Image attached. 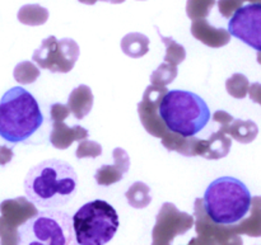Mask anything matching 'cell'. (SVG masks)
<instances>
[{"mask_svg": "<svg viewBox=\"0 0 261 245\" xmlns=\"http://www.w3.org/2000/svg\"><path fill=\"white\" fill-rule=\"evenodd\" d=\"M78 175L69 163L48 159L28 170L24 178V192L28 201L37 207L55 208L74 197Z\"/></svg>", "mask_w": 261, "mask_h": 245, "instance_id": "cell-1", "label": "cell"}, {"mask_svg": "<svg viewBox=\"0 0 261 245\" xmlns=\"http://www.w3.org/2000/svg\"><path fill=\"white\" fill-rule=\"evenodd\" d=\"M43 122L38 102L22 86H13L0 99V137L17 142L30 139Z\"/></svg>", "mask_w": 261, "mask_h": 245, "instance_id": "cell-2", "label": "cell"}, {"mask_svg": "<svg viewBox=\"0 0 261 245\" xmlns=\"http://www.w3.org/2000/svg\"><path fill=\"white\" fill-rule=\"evenodd\" d=\"M251 193L244 182L233 177H221L204 193V210L216 225L231 226L244 220L251 206Z\"/></svg>", "mask_w": 261, "mask_h": 245, "instance_id": "cell-3", "label": "cell"}, {"mask_svg": "<svg viewBox=\"0 0 261 245\" xmlns=\"http://www.w3.org/2000/svg\"><path fill=\"white\" fill-rule=\"evenodd\" d=\"M168 130L182 137L198 135L211 119V109L201 97L188 90H170L158 107Z\"/></svg>", "mask_w": 261, "mask_h": 245, "instance_id": "cell-4", "label": "cell"}, {"mask_svg": "<svg viewBox=\"0 0 261 245\" xmlns=\"http://www.w3.org/2000/svg\"><path fill=\"white\" fill-rule=\"evenodd\" d=\"M18 245H78L73 220L65 211H38L18 228Z\"/></svg>", "mask_w": 261, "mask_h": 245, "instance_id": "cell-5", "label": "cell"}, {"mask_svg": "<svg viewBox=\"0 0 261 245\" xmlns=\"http://www.w3.org/2000/svg\"><path fill=\"white\" fill-rule=\"evenodd\" d=\"M71 220L79 245L107 244L114 239L120 226L116 210L102 200L87 202L74 213Z\"/></svg>", "mask_w": 261, "mask_h": 245, "instance_id": "cell-6", "label": "cell"}, {"mask_svg": "<svg viewBox=\"0 0 261 245\" xmlns=\"http://www.w3.org/2000/svg\"><path fill=\"white\" fill-rule=\"evenodd\" d=\"M79 46L71 38L58 40L55 36L45 38L41 46L35 50L32 60L41 69L51 73H69L75 65L79 57Z\"/></svg>", "mask_w": 261, "mask_h": 245, "instance_id": "cell-7", "label": "cell"}, {"mask_svg": "<svg viewBox=\"0 0 261 245\" xmlns=\"http://www.w3.org/2000/svg\"><path fill=\"white\" fill-rule=\"evenodd\" d=\"M228 32L247 46L261 52V4H247L233 13Z\"/></svg>", "mask_w": 261, "mask_h": 245, "instance_id": "cell-8", "label": "cell"}, {"mask_svg": "<svg viewBox=\"0 0 261 245\" xmlns=\"http://www.w3.org/2000/svg\"><path fill=\"white\" fill-rule=\"evenodd\" d=\"M0 240L2 245H18V226L36 213L24 198L7 200L0 205Z\"/></svg>", "mask_w": 261, "mask_h": 245, "instance_id": "cell-9", "label": "cell"}, {"mask_svg": "<svg viewBox=\"0 0 261 245\" xmlns=\"http://www.w3.org/2000/svg\"><path fill=\"white\" fill-rule=\"evenodd\" d=\"M193 218L166 203L157 218L153 230V245H171L176 235L186 233L193 226Z\"/></svg>", "mask_w": 261, "mask_h": 245, "instance_id": "cell-10", "label": "cell"}, {"mask_svg": "<svg viewBox=\"0 0 261 245\" xmlns=\"http://www.w3.org/2000/svg\"><path fill=\"white\" fill-rule=\"evenodd\" d=\"M191 33L194 35V37L211 47H221V46L227 45L231 40V35L228 30L213 27L209 24L208 20H205V18L194 20L193 25H191Z\"/></svg>", "mask_w": 261, "mask_h": 245, "instance_id": "cell-11", "label": "cell"}, {"mask_svg": "<svg viewBox=\"0 0 261 245\" xmlns=\"http://www.w3.org/2000/svg\"><path fill=\"white\" fill-rule=\"evenodd\" d=\"M115 164L114 165H103L99 168L96 173V180L101 186H110L112 183L121 180L125 173L129 169V157L126 151L122 149L114 150Z\"/></svg>", "mask_w": 261, "mask_h": 245, "instance_id": "cell-12", "label": "cell"}, {"mask_svg": "<svg viewBox=\"0 0 261 245\" xmlns=\"http://www.w3.org/2000/svg\"><path fill=\"white\" fill-rule=\"evenodd\" d=\"M93 106V94L87 85H79L74 89L68 99V108L78 119L84 118Z\"/></svg>", "mask_w": 261, "mask_h": 245, "instance_id": "cell-13", "label": "cell"}, {"mask_svg": "<svg viewBox=\"0 0 261 245\" xmlns=\"http://www.w3.org/2000/svg\"><path fill=\"white\" fill-rule=\"evenodd\" d=\"M251 213L247 219L240 221L237 226H232L234 234H245L252 238H261V196L251 198Z\"/></svg>", "mask_w": 261, "mask_h": 245, "instance_id": "cell-14", "label": "cell"}, {"mask_svg": "<svg viewBox=\"0 0 261 245\" xmlns=\"http://www.w3.org/2000/svg\"><path fill=\"white\" fill-rule=\"evenodd\" d=\"M87 135H88V132L83 127L75 126L69 129L68 126L61 124L60 121H56L54 124V130L51 132L50 140L51 144L58 147V149H66L68 146H70L73 140L84 139Z\"/></svg>", "mask_w": 261, "mask_h": 245, "instance_id": "cell-15", "label": "cell"}, {"mask_svg": "<svg viewBox=\"0 0 261 245\" xmlns=\"http://www.w3.org/2000/svg\"><path fill=\"white\" fill-rule=\"evenodd\" d=\"M121 48L129 57L138 58L144 56L149 51V40L142 33H127L121 41Z\"/></svg>", "mask_w": 261, "mask_h": 245, "instance_id": "cell-16", "label": "cell"}, {"mask_svg": "<svg viewBox=\"0 0 261 245\" xmlns=\"http://www.w3.org/2000/svg\"><path fill=\"white\" fill-rule=\"evenodd\" d=\"M227 134L231 135L234 140L241 144H250L256 139L259 129L254 121L233 119L227 129Z\"/></svg>", "mask_w": 261, "mask_h": 245, "instance_id": "cell-17", "label": "cell"}, {"mask_svg": "<svg viewBox=\"0 0 261 245\" xmlns=\"http://www.w3.org/2000/svg\"><path fill=\"white\" fill-rule=\"evenodd\" d=\"M48 19V10L38 4L23 5L18 10V20L25 25L45 24Z\"/></svg>", "mask_w": 261, "mask_h": 245, "instance_id": "cell-18", "label": "cell"}, {"mask_svg": "<svg viewBox=\"0 0 261 245\" xmlns=\"http://www.w3.org/2000/svg\"><path fill=\"white\" fill-rule=\"evenodd\" d=\"M127 202L130 206L134 208H144L152 201V196H150V190L145 183L143 182H135L132 187L127 190L126 192Z\"/></svg>", "mask_w": 261, "mask_h": 245, "instance_id": "cell-19", "label": "cell"}, {"mask_svg": "<svg viewBox=\"0 0 261 245\" xmlns=\"http://www.w3.org/2000/svg\"><path fill=\"white\" fill-rule=\"evenodd\" d=\"M227 91L237 99H242L247 96L250 88L249 79L242 74H233L226 83Z\"/></svg>", "mask_w": 261, "mask_h": 245, "instance_id": "cell-20", "label": "cell"}, {"mask_svg": "<svg viewBox=\"0 0 261 245\" xmlns=\"http://www.w3.org/2000/svg\"><path fill=\"white\" fill-rule=\"evenodd\" d=\"M216 4V0H188L186 13L190 19H203L208 17L209 12Z\"/></svg>", "mask_w": 261, "mask_h": 245, "instance_id": "cell-21", "label": "cell"}, {"mask_svg": "<svg viewBox=\"0 0 261 245\" xmlns=\"http://www.w3.org/2000/svg\"><path fill=\"white\" fill-rule=\"evenodd\" d=\"M158 35H160L161 40L165 42L166 47H167V53H166L165 57L166 63L170 61V64H172V65H178V64L182 63L186 57L185 48L181 45H178L173 38L165 37V36H162L161 33H158Z\"/></svg>", "mask_w": 261, "mask_h": 245, "instance_id": "cell-22", "label": "cell"}, {"mask_svg": "<svg viewBox=\"0 0 261 245\" xmlns=\"http://www.w3.org/2000/svg\"><path fill=\"white\" fill-rule=\"evenodd\" d=\"M40 76V70L30 61L18 64L14 69V79L20 84H31Z\"/></svg>", "mask_w": 261, "mask_h": 245, "instance_id": "cell-23", "label": "cell"}, {"mask_svg": "<svg viewBox=\"0 0 261 245\" xmlns=\"http://www.w3.org/2000/svg\"><path fill=\"white\" fill-rule=\"evenodd\" d=\"M176 76H177V65L165 63L152 74L150 81L157 85H167L175 80Z\"/></svg>", "mask_w": 261, "mask_h": 245, "instance_id": "cell-24", "label": "cell"}, {"mask_svg": "<svg viewBox=\"0 0 261 245\" xmlns=\"http://www.w3.org/2000/svg\"><path fill=\"white\" fill-rule=\"evenodd\" d=\"M102 152V146L99 144L94 141H82L78 145V149H76V158L82 159V158H97L98 155H101Z\"/></svg>", "mask_w": 261, "mask_h": 245, "instance_id": "cell-25", "label": "cell"}, {"mask_svg": "<svg viewBox=\"0 0 261 245\" xmlns=\"http://www.w3.org/2000/svg\"><path fill=\"white\" fill-rule=\"evenodd\" d=\"M245 0H219L218 8L223 17L231 18L239 8L244 5Z\"/></svg>", "mask_w": 261, "mask_h": 245, "instance_id": "cell-26", "label": "cell"}, {"mask_svg": "<svg viewBox=\"0 0 261 245\" xmlns=\"http://www.w3.org/2000/svg\"><path fill=\"white\" fill-rule=\"evenodd\" d=\"M69 108L68 107L63 106V104H54L53 107H51V117H53L54 121H61V119L65 118L66 116L69 114Z\"/></svg>", "mask_w": 261, "mask_h": 245, "instance_id": "cell-27", "label": "cell"}, {"mask_svg": "<svg viewBox=\"0 0 261 245\" xmlns=\"http://www.w3.org/2000/svg\"><path fill=\"white\" fill-rule=\"evenodd\" d=\"M249 96L255 103H259L261 106V84L260 83H254L249 88Z\"/></svg>", "mask_w": 261, "mask_h": 245, "instance_id": "cell-28", "label": "cell"}, {"mask_svg": "<svg viewBox=\"0 0 261 245\" xmlns=\"http://www.w3.org/2000/svg\"><path fill=\"white\" fill-rule=\"evenodd\" d=\"M13 159V150L8 146H0V167L8 164Z\"/></svg>", "mask_w": 261, "mask_h": 245, "instance_id": "cell-29", "label": "cell"}, {"mask_svg": "<svg viewBox=\"0 0 261 245\" xmlns=\"http://www.w3.org/2000/svg\"><path fill=\"white\" fill-rule=\"evenodd\" d=\"M217 245H242V239L239 234H231L223 240L219 241Z\"/></svg>", "mask_w": 261, "mask_h": 245, "instance_id": "cell-30", "label": "cell"}, {"mask_svg": "<svg viewBox=\"0 0 261 245\" xmlns=\"http://www.w3.org/2000/svg\"><path fill=\"white\" fill-rule=\"evenodd\" d=\"M189 245H213V244H212L211 241L206 240V239L201 238V239H193Z\"/></svg>", "mask_w": 261, "mask_h": 245, "instance_id": "cell-31", "label": "cell"}, {"mask_svg": "<svg viewBox=\"0 0 261 245\" xmlns=\"http://www.w3.org/2000/svg\"><path fill=\"white\" fill-rule=\"evenodd\" d=\"M78 2L83 3V4H87V5H93V4H96L98 0H78Z\"/></svg>", "mask_w": 261, "mask_h": 245, "instance_id": "cell-32", "label": "cell"}, {"mask_svg": "<svg viewBox=\"0 0 261 245\" xmlns=\"http://www.w3.org/2000/svg\"><path fill=\"white\" fill-rule=\"evenodd\" d=\"M102 2L111 3V4H121V3H124L125 0H102Z\"/></svg>", "mask_w": 261, "mask_h": 245, "instance_id": "cell-33", "label": "cell"}, {"mask_svg": "<svg viewBox=\"0 0 261 245\" xmlns=\"http://www.w3.org/2000/svg\"><path fill=\"white\" fill-rule=\"evenodd\" d=\"M245 2L252 3V4H261V0H245Z\"/></svg>", "mask_w": 261, "mask_h": 245, "instance_id": "cell-34", "label": "cell"}, {"mask_svg": "<svg viewBox=\"0 0 261 245\" xmlns=\"http://www.w3.org/2000/svg\"><path fill=\"white\" fill-rule=\"evenodd\" d=\"M257 63H259L261 65V52L257 53Z\"/></svg>", "mask_w": 261, "mask_h": 245, "instance_id": "cell-35", "label": "cell"}]
</instances>
